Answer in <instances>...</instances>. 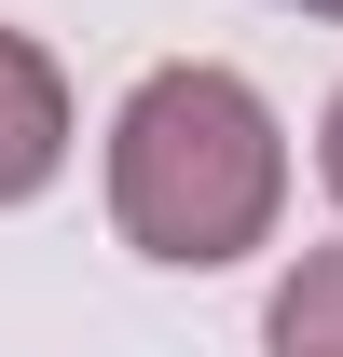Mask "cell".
<instances>
[{
  "mask_svg": "<svg viewBox=\"0 0 343 357\" xmlns=\"http://www.w3.org/2000/svg\"><path fill=\"white\" fill-rule=\"evenodd\" d=\"M261 344L275 357H343V248H302L261 303Z\"/></svg>",
  "mask_w": 343,
  "mask_h": 357,
  "instance_id": "3",
  "label": "cell"
},
{
  "mask_svg": "<svg viewBox=\"0 0 343 357\" xmlns=\"http://www.w3.org/2000/svg\"><path fill=\"white\" fill-rule=\"evenodd\" d=\"M55 165H69V69L28 28H0V206H28Z\"/></svg>",
  "mask_w": 343,
  "mask_h": 357,
  "instance_id": "2",
  "label": "cell"
},
{
  "mask_svg": "<svg viewBox=\"0 0 343 357\" xmlns=\"http://www.w3.org/2000/svg\"><path fill=\"white\" fill-rule=\"evenodd\" d=\"M275 206H289V124L261 110L247 69L178 55L110 110V220L137 261L220 275L275 234Z\"/></svg>",
  "mask_w": 343,
  "mask_h": 357,
  "instance_id": "1",
  "label": "cell"
},
{
  "mask_svg": "<svg viewBox=\"0 0 343 357\" xmlns=\"http://www.w3.org/2000/svg\"><path fill=\"white\" fill-rule=\"evenodd\" d=\"M302 14H343V0H302Z\"/></svg>",
  "mask_w": 343,
  "mask_h": 357,
  "instance_id": "5",
  "label": "cell"
},
{
  "mask_svg": "<svg viewBox=\"0 0 343 357\" xmlns=\"http://www.w3.org/2000/svg\"><path fill=\"white\" fill-rule=\"evenodd\" d=\"M316 165H330V206H343V96H330V124H316Z\"/></svg>",
  "mask_w": 343,
  "mask_h": 357,
  "instance_id": "4",
  "label": "cell"
}]
</instances>
